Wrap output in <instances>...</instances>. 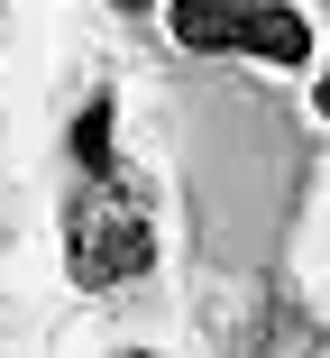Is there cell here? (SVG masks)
Here are the masks:
<instances>
[{"label":"cell","mask_w":330,"mask_h":358,"mask_svg":"<svg viewBox=\"0 0 330 358\" xmlns=\"http://www.w3.org/2000/svg\"><path fill=\"white\" fill-rule=\"evenodd\" d=\"M156 266V211L147 193L119 175H74V202H64V275L83 294H119Z\"/></svg>","instance_id":"1"},{"label":"cell","mask_w":330,"mask_h":358,"mask_svg":"<svg viewBox=\"0 0 330 358\" xmlns=\"http://www.w3.org/2000/svg\"><path fill=\"white\" fill-rule=\"evenodd\" d=\"M165 28L193 55H257V64H285V74L312 64V19L294 0H165Z\"/></svg>","instance_id":"2"},{"label":"cell","mask_w":330,"mask_h":358,"mask_svg":"<svg viewBox=\"0 0 330 358\" xmlns=\"http://www.w3.org/2000/svg\"><path fill=\"white\" fill-rule=\"evenodd\" d=\"M74 175H119V101L92 92L74 110Z\"/></svg>","instance_id":"3"},{"label":"cell","mask_w":330,"mask_h":358,"mask_svg":"<svg viewBox=\"0 0 330 358\" xmlns=\"http://www.w3.org/2000/svg\"><path fill=\"white\" fill-rule=\"evenodd\" d=\"M312 110H321V120H330V64H321V92H312Z\"/></svg>","instance_id":"4"},{"label":"cell","mask_w":330,"mask_h":358,"mask_svg":"<svg viewBox=\"0 0 330 358\" xmlns=\"http://www.w3.org/2000/svg\"><path fill=\"white\" fill-rule=\"evenodd\" d=\"M119 10H128V19H147V10H156V0H119Z\"/></svg>","instance_id":"5"},{"label":"cell","mask_w":330,"mask_h":358,"mask_svg":"<svg viewBox=\"0 0 330 358\" xmlns=\"http://www.w3.org/2000/svg\"><path fill=\"white\" fill-rule=\"evenodd\" d=\"M119 358H156V349H119Z\"/></svg>","instance_id":"6"}]
</instances>
